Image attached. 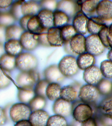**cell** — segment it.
I'll return each mask as SVG.
<instances>
[{
    "label": "cell",
    "instance_id": "6da1fadb",
    "mask_svg": "<svg viewBox=\"0 0 112 126\" xmlns=\"http://www.w3.org/2000/svg\"><path fill=\"white\" fill-rule=\"evenodd\" d=\"M61 72L64 77H70L78 72L79 68L76 58L74 56L67 55L60 61L58 65Z\"/></svg>",
    "mask_w": 112,
    "mask_h": 126
},
{
    "label": "cell",
    "instance_id": "7a4b0ae2",
    "mask_svg": "<svg viewBox=\"0 0 112 126\" xmlns=\"http://www.w3.org/2000/svg\"><path fill=\"white\" fill-rule=\"evenodd\" d=\"M38 64L37 58L29 53H21L16 58V66L22 72L34 70Z\"/></svg>",
    "mask_w": 112,
    "mask_h": 126
},
{
    "label": "cell",
    "instance_id": "3957f363",
    "mask_svg": "<svg viewBox=\"0 0 112 126\" xmlns=\"http://www.w3.org/2000/svg\"><path fill=\"white\" fill-rule=\"evenodd\" d=\"M39 79V74L35 70L22 72L16 77V84L21 88L32 89Z\"/></svg>",
    "mask_w": 112,
    "mask_h": 126
},
{
    "label": "cell",
    "instance_id": "277c9868",
    "mask_svg": "<svg viewBox=\"0 0 112 126\" xmlns=\"http://www.w3.org/2000/svg\"><path fill=\"white\" fill-rule=\"evenodd\" d=\"M29 106L24 103H17L11 108L10 115L12 121L15 123L28 120L31 114Z\"/></svg>",
    "mask_w": 112,
    "mask_h": 126
},
{
    "label": "cell",
    "instance_id": "5b68a950",
    "mask_svg": "<svg viewBox=\"0 0 112 126\" xmlns=\"http://www.w3.org/2000/svg\"><path fill=\"white\" fill-rule=\"evenodd\" d=\"M106 49L98 35L88 34L86 36V52L97 57L102 55Z\"/></svg>",
    "mask_w": 112,
    "mask_h": 126
},
{
    "label": "cell",
    "instance_id": "8992f818",
    "mask_svg": "<svg viewBox=\"0 0 112 126\" xmlns=\"http://www.w3.org/2000/svg\"><path fill=\"white\" fill-rule=\"evenodd\" d=\"M72 113L75 120L82 124L92 118L93 111L90 105L84 103L77 105L73 110Z\"/></svg>",
    "mask_w": 112,
    "mask_h": 126
},
{
    "label": "cell",
    "instance_id": "52a82bcc",
    "mask_svg": "<svg viewBox=\"0 0 112 126\" xmlns=\"http://www.w3.org/2000/svg\"><path fill=\"white\" fill-rule=\"evenodd\" d=\"M100 94L97 87L87 84L81 87L78 93L80 99L84 103H92L96 101Z\"/></svg>",
    "mask_w": 112,
    "mask_h": 126
},
{
    "label": "cell",
    "instance_id": "ba28073f",
    "mask_svg": "<svg viewBox=\"0 0 112 126\" xmlns=\"http://www.w3.org/2000/svg\"><path fill=\"white\" fill-rule=\"evenodd\" d=\"M89 17L82 11L78 12L73 18L72 25L77 33L85 35L87 33V25Z\"/></svg>",
    "mask_w": 112,
    "mask_h": 126
},
{
    "label": "cell",
    "instance_id": "9c48e42d",
    "mask_svg": "<svg viewBox=\"0 0 112 126\" xmlns=\"http://www.w3.org/2000/svg\"><path fill=\"white\" fill-rule=\"evenodd\" d=\"M96 15L106 22L112 21V0H100L97 6Z\"/></svg>",
    "mask_w": 112,
    "mask_h": 126
},
{
    "label": "cell",
    "instance_id": "30bf717a",
    "mask_svg": "<svg viewBox=\"0 0 112 126\" xmlns=\"http://www.w3.org/2000/svg\"><path fill=\"white\" fill-rule=\"evenodd\" d=\"M100 68L94 65L85 70L83 73V78L87 84L97 85L103 79Z\"/></svg>",
    "mask_w": 112,
    "mask_h": 126
},
{
    "label": "cell",
    "instance_id": "8fae6325",
    "mask_svg": "<svg viewBox=\"0 0 112 126\" xmlns=\"http://www.w3.org/2000/svg\"><path fill=\"white\" fill-rule=\"evenodd\" d=\"M69 44L72 51L75 56L86 52L85 35L77 33L70 41Z\"/></svg>",
    "mask_w": 112,
    "mask_h": 126
},
{
    "label": "cell",
    "instance_id": "7c38bea8",
    "mask_svg": "<svg viewBox=\"0 0 112 126\" xmlns=\"http://www.w3.org/2000/svg\"><path fill=\"white\" fill-rule=\"evenodd\" d=\"M57 10L63 12L69 17L73 18L79 11L81 10L76 1L62 0L57 4Z\"/></svg>",
    "mask_w": 112,
    "mask_h": 126
},
{
    "label": "cell",
    "instance_id": "4fadbf2b",
    "mask_svg": "<svg viewBox=\"0 0 112 126\" xmlns=\"http://www.w3.org/2000/svg\"><path fill=\"white\" fill-rule=\"evenodd\" d=\"M53 111L57 115L66 117L72 113V105L71 102L59 98L55 101L53 107Z\"/></svg>",
    "mask_w": 112,
    "mask_h": 126
},
{
    "label": "cell",
    "instance_id": "5bb4252c",
    "mask_svg": "<svg viewBox=\"0 0 112 126\" xmlns=\"http://www.w3.org/2000/svg\"><path fill=\"white\" fill-rule=\"evenodd\" d=\"M44 76L46 79L50 83H57L62 81L64 76L61 72L58 66L52 65L46 68L44 72Z\"/></svg>",
    "mask_w": 112,
    "mask_h": 126
},
{
    "label": "cell",
    "instance_id": "9a60e30c",
    "mask_svg": "<svg viewBox=\"0 0 112 126\" xmlns=\"http://www.w3.org/2000/svg\"><path fill=\"white\" fill-rule=\"evenodd\" d=\"M107 25L106 22L97 16L90 17L87 23V33L89 34L98 35L100 31Z\"/></svg>",
    "mask_w": 112,
    "mask_h": 126
},
{
    "label": "cell",
    "instance_id": "2e32d148",
    "mask_svg": "<svg viewBox=\"0 0 112 126\" xmlns=\"http://www.w3.org/2000/svg\"><path fill=\"white\" fill-rule=\"evenodd\" d=\"M49 117L46 111L37 110L31 113L29 120L33 126H46Z\"/></svg>",
    "mask_w": 112,
    "mask_h": 126
},
{
    "label": "cell",
    "instance_id": "e0dca14e",
    "mask_svg": "<svg viewBox=\"0 0 112 126\" xmlns=\"http://www.w3.org/2000/svg\"><path fill=\"white\" fill-rule=\"evenodd\" d=\"M47 37L50 46L52 47H60L64 44L61 33V29L52 27L48 30Z\"/></svg>",
    "mask_w": 112,
    "mask_h": 126
},
{
    "label": "cell",
    "instance_id": "ac0fdd59",
    "mask_svg": "<svg viewBox=\"0 0 112 126\" xmlns=\"http://www.w3.org/2000/svg\"><path fill=\"white\" fill-rule=\"evenodd\" d=\"M76 60L79 68L83 71L95 65L96 61L95 56L87 52L78 56Z\"/></svg>",
    "mask_w": 112,
    "mask_h": 126
},
{
    "label": "cell",
    "instance_id": "d6986e66",
    "mask_svg": "<svg viewBox=\"0 0 112 126\" xmlns=\"http://www.w3.org/2000/svg\"><path fill=\"white\" fill-rule=\"evenodd\" d=\"M34 34L29 31L23 32L20 38V42L23 48L31 51L35 49L39 44L34 37Z\"/></svg>",
    "mask_w": 112,
    "mask_h": 126
},
{
    "label": "cell",
    "instance_id": "ffe728a7",
    "mask_svg": "<svg viewBox=\"0 0 112 126\" xmlns=\"http://www.w3.org/2000/svg\"><path fill=\"white\" fill-rule=\"evenodd\" d=\"M37 16L45 29L48 30L54 26V13L52 11L43 9L39 12Z\"/></svg>",
    "mask_w": 112,
    "mask_h": 126
},
{
    "label": "cell",
    "instance_id": "44dd1931",
    "mask_svg": "<svg viewBox=\"0 0 112 126\" xmlns=\"http://www.w3.org/2000/svg\"><path fill=\"white\" fill-rule=\"evenodd\" d=\"M4 48L7 54L15 57L21 54L23 47L19 40L12 39L7 41Z\"/></svg>",
    "mask_w": 112,
    "mask_h": 126
},
{
    "label": "cell",
    "instance_id": "7402d4cb",
    "mask_svg": "<svg viewBox=\"0 0 112 126\" xmlns=\"http://www.w3.org/2000/svg\"><path fill=\"white\" fill-rule=\"evenodd\" d=\"M23 16H35L40 12V7L39 4L34 1H24L21 6Z\"/></svg>",
    "mask_w": 112,
    "mask_h": 126
},
{
    "label": "cell",
    "instance_id": "603a6c76",
    "mask_svg": "<svg viewBox=\"0 0 112 126\" xmlns=\"http://www.w3.org/2000/svg\"><path fill=\"white\" fill-rule=\"evenodd\" d=\"M99 1V0H83L81 11L89 17L96 16V10Z\"/></svg>",
    "mask_w": 112,
    "mask_h": 126
},
{
    "label": "cell",
    "instance_id": "cb8c5ba5",
    "mask_svg": "<svg viewBox=\"0 0 112 126\" xmlns=\"http://www.w3.org/2000/svg\"><path fill=\"white\" fill-rule=\"evenodd\" d=\"M77 95V90L73 86L67 85L62 88L60 97L66 101L70 102L74 101Z\"/></svg>",
    "mask_w": 112,
    "mask_h": 126
},
{
    "label": "cell",
    "instance_id": "d4e9b609",
    "mask_svg": "<svg viewBox=\"0 0 112 126\" xmlns=\"http://www.w3.org/2000/svg\"><path fill=\"white\" fill-rule=\"evenodd\" d=\"M27 30L34 34L43 33L45 30L40 22L37 16H32L28 21L27 25Z\"/></svg>",
    "mask_w": 112,
    "mask_h": 126
},
{
    "label": "cell",
    "instance_id": "484cf974",
    "mask_svg": "<svg viewBox=\"0 0 112 126\" xmlns=\"http://www.w3.org/2000/svg\"><path fill=\"white\" fill-rule=\"evenodd\" d=\"M0 63L1 67L3 70L10 71L16 66V58L8 54H4L1 57Z\"/></svg>",
    "mask_w": 112,
    "mask_h": 126
},
{
    "label": "cell",
    "instance_id": "4316f807",
    "mask_svg": "<svg viewBox=\"0 0 112 126\" xmlns=\"http://www.w3.org/2000/svg\"><path fill=\"white\" fill-rule=\"evenodd\" d=\"M61 90L60 85L58 83H50L46 91L47 97L51 101H56L60 97Z\"/></svg>",
    "mask_w": 112,
    "mask_h": 126
},
{
    "label": "cell",
    "instance_id": "83f0119b",
    "mask_svg": "<svg viewBox=\"0 0 112 126\" xmlns=\"http://www.w3.org/2000/svg\"><path fill=\"white\" fill-rule=\"evenodd\" d=\"M23 31L22 28L16 25H12L7 27L5 32L6 40L7 41L12 39H17L20 38L23 33Z\"/></svg>",
    "mask_w": 112,
    "mask_h": 126
},
{
    "label": "cell",
    "instance_id": "f1b7e54d",
    "mask_svg": "<svg viewBox=\"0 0 112 126\" xmlns=\"http://www.w3.org/2000/svg\"><path fill=\"white\" fill-rule=\"evenodd\" d=\"M55 27L61 28L68 24L70 17L65 13L57 10L53 13Z\"/></svg>",
    "mask_w": 112,
    "mask_h": 126
},
{
    "label": "cell",
    "instance_id": "f546056e",
    "mask_svg": "<svg viewBox=\"0 0 112 126\" xmlns=\"http://www.w3.org/2000/svg\"><path fill=\"white\" fill-rule=\"evenodd\" d=\"M98 35L101 42L106 48L110 49L112 47V37L109 32V25L103 28L98 33Z\"/></svg>",
    "mask_w": 112,
    "mask_h": 126
},
{
    "label": "cell",
    "instance_id": "4dcf8cb0",
    "mask_svg": "<svg viewBox=\"0 0 112 126\" xmlns=\"http://www.w3.org/2000/svg\"><path fill=\"white\" fill-rule=\"evenodd\" d=\"M61 29V33L64 43L70 42L77 33L72 25L67 24Z\"/></svg>",
    "mask_w": 112,
    "mask_h": 126
},
{
    "label": "cell",
    "instance_id": "1f68e13d",
    "mask_svg": "<svg viewBox=\"0 0 112 126\" xmlns=\"http://www.w3.org/2000/svg\"><path fill=\"white\" fill-rule=\"evenodd\" d=\"M35 91L32 89L20 88L18 90L17 97L18 99L22 103H29L35 97Z\"/></svg>",
    "mask_w": 112,
    "mask_h": 126
},
{
    "label": "cell",
    "instance_id": "d6a6232c",
    "mask_svg": "<svg viewBox=\"0 0 112 126\" xmlns=\"http://www.w3.org/2000/svg\"><path fill=\"white\" fill-rule=\"evenodd\" d=\"M46 103L45 97L36 95L29 102V106L32 111L41 110L45 108Z\"/></svg>",
    "mask_w": 112,
    "mask_h": 126
},
{
    "label": "cell",
    "instance_id": "836d02e7",
    "mask_svg": "<svg viewBox=\"0 0 112 126\" xmlns=\"http://www.w3.org/2000/svg\"><path fill=\"white\" fill-rule=\"evenodd\" d=\"M100 70L105 79H112V62L108 60H104L100 64Z\"/></svg>",
    "mask_w": 112,
    "mask_h": 126
},
{
    "label": "cell",
    "instance_id": "e575fe53",
    "mask_svg": "<svg viewBox=\"0 0 112 126\" xmlns=\"http://www.w3.org/2000/svg\"><path fill=\"white\" fill-rule=\"evenodd\" d=\"M97 87L100 94L107 95L112 91V83L106 79H102L97 85Z\"/></svg>",
    "mask_w": 112,
    "mask_h": 126
},
{
    "label": "cell",
    "instance_id": "d590c367",
    "mask_svg": "<svg viewBox=\"0 0 112 126\" xmlns=\"http://www.w3.org/2000/svg\"><path fill=\"white\" fill-rule=\"evenodd\" d=\"M49 83H50L46 79H43L38 81L34 91L35 94L46 98L47 97L46 91L47 87Z\"/></svg>",
    "mask_w": 112,
    "mask_h": 126
},
{
    "label": "cell",
    "instance_id": "8d00e7d4",
    "mask_svg": "<svg viewBox=\"0 0 112 126\" xmlns=\"http://www.w3.org/2000/svg\"><path fill=\"white\" fill-rule=\"evenodd\" d=\"M46 126H67V124L64 117L56 115L49 117Z\"/></svg>",
    "mask_w": 112,
    "mask_h": 126
},
{
    "label": "cell",
    "instance_id": "74e56055",
    "mask_svg": "<svg viewBox=\"0 0 112 126\" xmlns=\"http://www.w3.org/2000/svg\"><path fill=\"white\" fill-rule=\"evenodd\" d=\"M101 114L112 118V99L105 100L99 107Z\"/></svg>",
    "mask_w": 112,
    "mask_h": 126
},
{
    "label": "cell",
    "instance_id": "f35d334b",
    "mask_svg": "<svg viewBox=\"0 0 112 126\" xmlns=\"http://www.w3.org/2000/svg\"><path fill=\"white\" fill-rule=\"evenodd\" d=\"M25 1H18L14 3L11 9L10 14L15 19H21L23 15L21 11V6Z\"/></svg>",
    "mask_w": 112,
    "mask_h": 126
},
{
    "label": "cell",
    "instance_id": "ab89813d",
    "mask_svg": "<svg viewBox=\"0 0 112 126\" xmlns=\"http://www.w3.org/2000/svg\"><path fill=\"white\" fill-rule=\"evenodd\" d=\"M95 118L97 126H112V118L101 114Z\"/></svg>",
    "mask_w": 112,
    "mask_h": 126
},
{
    "label": "cell",
    "instance_id": "60d3db41",
    "mask_svg": "<svg viewBox=\"0 0 112 126\" xmlns=\"http://www.w3.org/2000/svg\"><path fill=\"white\" fill-rule=\"evenodd\" d=\"M15 19L10 13H2L1 14L0 22L1 26L8 27L12 25Z\"/></svg>",
    "mask_w": 112,
    "mask_h": 126
},
{
    "label": "cell",
    "instance_id": "b9f144b4",
    "mask_svg": "<svg viewBox=\"0 0 112 126\" xmlns=\"http://www.w3.org/2000/svg\"><path fill=\"white\" fill-rule=\"evenodd\" d=\"M34 37L38 41L39 44L46 47L50 46L48 42L47 33H43L40 34H34Z\"/></svg>",
    "mask_w": 112,
    "mask_h": 126
},
{
    "label": "cell",
    "instance_id": "7bdbcfd3",
    "mask_svg": "<svg viewBox=\"0 0 112 126\" xmlns=\"http://www.w3.org/2000/svg\"><path fill=\"white\" fill-rule=\"evenodd\" d=\"M41 5L44 9L52 11L56 9L57 4L56 1L54 0H44L41 2Z\"/></svg>",
    "mask_w": 112,
    "mask_h": 126
},
{
    "label": "cell",
    "instance_id": "ee69618b",
    "mask_svg": "<svg viewBox=\"0 0 112 126\" xmlns=\"http://www.w3.org/2000/svg\"><path fill=\"white\" fill-rule=\"evenodd\" d=\"M11 83V80L1 70L0 77V87L1 89H3L7 87L10 85Z\"/></svg>",
    "mask_w": 112,
    "mask_h": 126
},
{
    "label": "cell",
    "instance_id": "f6af8a7d",
    "mask_svg": "<svg viewBox=\"0 0 112 126\" xmlns=\"http://www.w3.org/2000/svg\"><path fill=\"white\" fill-rule=\"evenodd\" d=\"M32 16H23L20 20V26L22 29L24 30H27V25L28 21Z\"/></svg>",
    "mask_w": 112,
    "mask_h": 126
},
{
    "label": "cell",
    "instance_id": "bcb514c9",
    "mask_svg": "<svg viewBox=\"0 0 112 126\" xmlns=\"http://www.w3.org/2000/svg\"><path fill=\"white\" fill-rule=\"evenodd\" d=\"M0 126H3L6 123L7 118L5 111L3 108H0Z\"/></svg>",
    "mask_w": 112,
    "mask_h": 126
},
{
    "label": "cell",
    "instance_id": "7dc6e473",
    "mask_svg": "<svg viewBox=\"0 0 112 126\" xmlns=\"http://www.w3.org/2000/svg\"><path fill=\"white\" fill-rule=\"evenodd\" d=\"M81 126H97L95 118H91L84 123H82Z\"/></svg>",
    "mask_w": 112,
    "mask_h": 126
},
{
    "label": "cell",
    "instance_id": "c3c4849f",
    "mask_svg": "<svg viewBox=\"0 0 112 126\" xmlns=\"http://www.w3.org/2000/svg\"><path fill=\"white\" fill-rule=\"evenodd\" d=\"M15 126H33L29 120H23L16 123Z\"/></svg>",
    "mask_w": 112,
    "mask_h": 126
},
{
    "label": "cell",
    "instance_id": "681fc988",
    "mask_svg": "<svg viewBox=\"0 0 112 126\" xmlns=\"http://www.w3.org/2000/svg\"><path fill=\"white\" fill-rule=\"evenodd\" d=\"M12 0H0V7L1 8H5L8 7L12 3Z\"/></svg>",
    "mask_w": 112,
    "mask_h": 126
},
{
    "label": "cell",
    "instance_id": "f907efd6",
    "mask_svg": "<svg viewBox=\"0 0 112 126\" xmlns=\"http://www.w3.org/2000/svg\"><path fill=\"white\" fill-rule=\"evenodd\" d=\"M64 50L65 52L68 54L69 55L75 56V55L74 54L71 49L70 46L69 42H66L64 43Z\"/></svg>",
    "mask_w": 112,
    "mask_h": 126
},
{
    "label": "cell",
    "instance_id": "816d5d0a",
    "mask_svg": "<svg viewBox=\"0 0 112 126\" xmlns=\"http://www.w3.org/2000/svg\"><path fill=\"white\" fill-rule=\"evenodd\" d=\"M107 60L112 62V48L109 49L107 54Z\"/></svg>",
    "mask_w": 112,
    "mask_h": 126
},
{
    "label": "cell",
    "instance_id": "f5cc1de1",
    "mask_svg": "<svg viewBox=\"0 0 112 126\" xmlns=\"http://www.w3.org/2000/svg\"><path fill=\"white\" fill-rule=\"evenodd\" d=\"M109 30L110 35L112 37V22L109 25Z\"/></svg>",
    "mask_w": 112,
    "mask_h": 126
},
{
    "label": "cell",
    "instance_id": "db71d44e",
    "mask_svg": "<svg viewBox=\"0 0 112 126\" xmlns=\"http://www.w3.org/2000/svg\"></svg>",
    "mask_w": 112,
    "mask_h": 126
}]
</instances>
